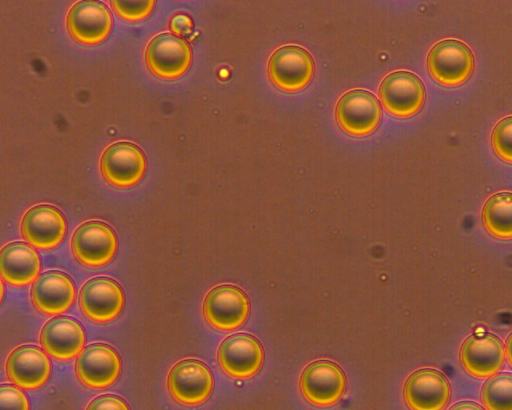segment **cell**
<instances>
[{
	"instance_id": "19",
	"label": "cell",
	"mask_w": 512,
	"mask_h": 410,
	"mask_svg": "<svg viewBox=\"0 0 512 410\" xmlns=\"http://www.w3.org/2000/svg\"><path fill=\"white\" fill-rule=\"evenodd\" d=\"M30 295L34 307L39 312L55 316L70 309L76 298V288L68 275L59 271H49L36 279Z\"/></svg>"
},
{
	"instance_id": "28",
	"label": "cell",
	"mask_w": 512,
	"mask_h": 410,
	"mask_svg": "<svg viewBox=\"0 0 512 410\" xmlns=\"http://www.w3.org/2000/svg\"><path fill=\"white\" fill-rule=\"evenodd\" d=\"M169 28L175 35L187 36L192 32L193 22L189 16L177 14L171 18Z\"/></svg>"
},
{
	"instance_id": "16",
	"label": "cell",
	"mask_w": 512,
	"mask_h": 410,
	"mask_svg": "<svg viewBox=\"0 0 512 410\" xmlns=\"http://www.w3.org/2000/svg\"><path fill=\"white\" fill-rule=\"evenodd\" d=\"M411 410H443L451 397L447 378L434 369H421L411 374L403 389Z\"/></svg>"
},
{
	"instance_id": "1",
	"label": "cell",
	"mask_w": 512,
	"mask_h": 410,
	"mask_svg": "<svg viewBox=\"0 0 512 410\" xmlns=\"http://www.w3.org/2000/svg\"><path fill=\"white\" fill-rule=\"evenodd\" d=\"M427 69L439 84L457 86L471 76L474 69V56L463 42L443 40L430 50L427 56Z\"/></svg>"
},
{
	"instance_id": "14",
	"label": "cell",
	"mask_w": 512,
	"mask_h": 410,
	"mask_svg": "<svg viewBox=\"0 0 512 410\" xmlns=\"http://www.w3.org/2000/svg\"><path fill=\"white\" fill-rule=\"evenodd\" d=\"M122 363L118 353L105 344H93L80 353L75 372L80 382L92 389H105L119 378Z\"/></svg>"
},
{
	"instance_id": "18",
	"label": "cell",
	"mask_w": 512,
	"mask_h": 410,
	"mask_svg": "<svg viewBox=\"0 0 512 410\" xmlns=\"http://www.w3.org/2000/svg\"><path fill=\"white\" fill-rule=\"evenodd\" d=\"M51 370L48 356L35 346L16 348L6 361L8 378L24 390H36L44 386L50 378Z\"/></svg>"
},
{
	"instance_id": "26",
	"label": "cell",
	"mask_w": 512,
	"mask_h": 410,
	"mask_svg": "<svg viewBox=\"0 0 512 410\" xmlns=\"http://www.w3.org/2000/svg\"><path fill=\"white\" fill-rule=\"evenodd\" d=\"M0 410H30L25 393L13 385H2L0 388Z\"/></svg>"
},
{
	"instance_id": "22",
	"label": "cell",
	"mask_w": 512,
	"mask_h": 410,
	"mask_svg": "<svg viewBox=\"0 0 512 410\" xmlns=\"http://www.w3.org/2000/svg\"><path fill=\"white\" fill-rule=\"evenodd\" d=\"M482 222L492 236L512 239V193L501 192L491 196L482 209Z\"/></svg>"
},
{
	"instance_id": "5",
	"label": "cell",
	"mask_w": 512,
	"mask_h": 410,
	"mask_svg": "<svg viewBox=\"0 0 512 410\" xmlns=\"http://www.w3.org/2000/svg\"><path fill=\"white\" fill-rule=\"evenodd\" d=\"M339 127L352 136H366L374 132L382 118L379 101L365 90L345 93L335 107Z\"/></svg>"
},
{
	"instance_id": "8",
	"label": "cell",
	"mask_w": 512,
	"mask_h": 410,
	"mask_svg": "<svg viewBox=\"0 0 512 410\" xmlns=\"http://www.w3.org/2000/svg\"><path fill=\"white\" fill-rule=\"evenodd\" d=\"M249 313L248 297L233 285L213 288L203 301V314L206 321L220 331H232L241 327Z\"/></svg>"
},
{
	"instance_id": "30",
	"label": "cell",
	"mask_w": 512,
	"mask_h": 410,
	"mask_svg": "<svg viewBox=\"0 0 512 410\" xmlns=\"http://www.w3.org/2000/svg\"><path fill=\"white\" fill-rule=\"evenodd\" d=\"M505 356L512 366V333L508 336L505 344Z\"/></svg>"
},
{
	"instance_id": "11",
	"label": "cell",
	"mask_w": 512,
	"mask_h": 410,
	"mask_svg": "<svg viewBox=\"0 0 512 410\" xmlns=\"http://www.w3.org/2000/svg\"><path fill=\"white\" fill-rule=\"evenodd\" d=\"M217 358L221 369L230 377L247 379L254 376L264 362L260 342L248 334H234L219 346Z\"/></svg>"
},
{
	"instance_id": "10",
	"label": "cell",
	"mask_w": 512,
	"mask_h": 410,
	"mask_svg": "<svg viewBox=\"0 0 512 410\" xmlns=\"http://www.w3.org/2000/svg\"><path fill=\"white\" fill-rule=\"evenodd\" d=\"M300 389L304 398L312 405L329 407L342 398L346 389V377L337 364L319 360L303 370Z\"/></svg>"
},
{
	"instance_id": "27",
	"label": "cell",
	"mask_w": 512,
	"mask_h": 410,
	"mask_svg": "<svg viewBox=\"0 0 512 410\" xmlns=\"http://www.w3.org/2000/svg\"><path fill=\"white\" fill-rule=\"evenodd\" d=\"M86 410H130V408L120 397L103 395L92 400Z\"/></svg>"
},
{
	"instance_id": "13",
	"label": "cell",
	"mask_w": 512,
	"mask_h": 410,
	"mask_svg": "<svg viewBox=\"0 0 512 410\" xmlns=\"http://www.w3.org/2000/svg\"><path fill=\"white\" fill-rule=\"evenodd\" d=\"M113 26L106 5L97 1H79L68 11L66 27L70 36L84 45H96L107 39Z\"/></svg>"
},
{
	"instance_id": "6",
	"label": "cell",
	"mask_w": 512,
	"mask_h": 410,
	"mask_svg": "<svg viewBox=\"0 0 512 410\" xmlns=\"http://www.w3.org/2000/svg\"><path fill=\"white\" fill-rule=\"evenodd\" d=\"M74 257L88 267L108 264L116 255L118 239L115 231L106 223L88 221L81 224L71 239Z\"/></svg>"
},
{
	"instance_id": "12",
	"label": "cell",
	"mask_w": 512,
	"mask_h": 410,
	"mask_svg": "<svg viewBox=\"0 0 512 410\" xmlns=\"http://www.w3.org/2000/svg\"><path fill=\"white\" fill-rule=\"evenodd\" d=\"M79 307L85 317L97 323L116 319L125 305L121 286L109 278H94L80 290Z\"/></svg>"
},
{
	"instance_id": "9",
	"label": "cell",
	"mask_w": 512,
	"mask_h": 410,
	"mask_svg": "<svg viewBox=\"0 0 512 410\" xmlns=\"http://www.w3.org/2000/svg\"><path fill=\"white\" fill-rule=\"evenodd\" d=\"M425 88L415 74L397 71L381 82L379 97L384 109L391 115L407 118L420 111L425 102Z\"/></svg>"
},
{
	"instance_id": "25",
	"label": "cell",
	"mask_w": 512,
	"mask_h": 410,
	"mask_svg": "<svg viewBox=\"0 0 512 410\" xmlns=\"http://www.w3.org/2000/svg\"><path fill=\"white\" fill-rule=\"evenodd\" d=\"M111 7L115 14L123 20L136 22L147 18L152 13L155 7V1L112 0Z\"/></svg>"
},
{
	"instance_id": "15",
	"label": "cell",
	"mask_w": 512,
	"mask_h": 410,
	"mask_svg": "<svg viewBox=\"0 0 512 410\" xmlns=\"http://www.w3.org/2000/svg\"><path fill=\"white\" fill-rule=\"evenodd\" d=\"M22 237L37 249L57 247L67 232V222L62 212L51 205L30 208L21 220Z\"/></svg>"
},
{
	"instance_id": "23",
	"label": "cell",
	"mask_w": 512,
	"mask_h": 410,
	"mask_svg": "<svg viewBox=\"0 0 512 410\" xmlns=\"http://www.w3.org/2000/svg\"><path fill=\"white\" fill-rule=\"evenodd\" d=\"M481 399L487 410H512V374L491 376L482 387Z\"/></svg>"
},
{
	"instance_id": "2",
	"label": "cell",
	"mask_w": 512,
	"mask_h": 410,
	"mask_svg": "<svg viewBox=\"0 0 512 410\" xmlns=\"http://www.w3.org/2000/svg\"><path fill=\"white\" fill-rule=\"evenodd\" d=\"M189 43L173 33H162L148 43L145 61L148 69L157 77L173 80L184 75L192 62Z\"/></svg>"
},
{
	"instance_id": "3",
	"label": "cell",
	"mask_w": 512,
	"mask_h": 410,
	"mask_svg": "<svg viewBox=\"0 0 512 410\" xmlns=\"http://www.w3.org/2000/svg\"><path fill=\"white\" fill-rule=\"evenodd\" d=\"M100 172L104 179L118 188L138 184L147 169L143 151L134 143L120 141L108 146L100 157Z\"/></svg>"
},
{
	"instance_id": "20",
	"label": "cell",
	"mask_w": 512,
	"mask_h": 410,
	"mask_svg": "<svg viewBox=\"0 0 512 410\" xmlns=\"http://www.w3.org/2000/svg\"><path fill=\"white\" fill-rule=\"evenodd\" d=\"M86 341L82 325L69 317H56L42 328L40 343L52 358L68 361L83 351Z\"/></svg>"
},
{
	"instance_id": "21",
	"label": "cell",
	"mask_w": 512,
	"mask_h": 410,
	"mask_svg": "<svg viewBox=\"0 0 512 410\" xmlns=\"http://www.w3.org/2000/svg\"><path fill=\"white\" fill-rule=\"evenodd\" d=\"M0 265L3 281L13 287L30 285L41 271L38 253L22 242L10 243L2 248Z\"/></svg>"
},
{
	"instance_id": "24",
	"label": "cell",
	"mask_w": 512,
	"mask_h": 410,
	"mask_svg": "<svg viewBox=\"0 0 512 410\" xmlns=\"http://www.w3.org/2000/svg\"><path fill=\"white\" fill-rule=\"evenodd\" d=\"M491 144L501 160L512 163V116L497 123L491 133Z\"/></svg>"
},
{
	"instance_id": "4",
	"label": "cell",
	"mask_w": 512,
	"mask_h": 410,
	"mask_svg": "<svg viewBox=\"0 0 512 410\" xmlns=\"http://www.w3.org/2000/svg\"><path fill=\"white\" fill-rule=\"evenodd\" d=\"M268 75L279 90L297 92L305 88L314 76L312 56L304 48L287 45L277 49L268 62Z\"/></svg>"
},
{
	"instance_id": "7",
	"label": "cell",
	"mask_w": 512,
	"mask_h": 410,
	"mask_svg": "<svg viewBox=\"0 0 512 410\" xmlns=\"http://www.w3.org/2000/svg\"><path fill=\"white\" fill-rule=\"evenodd\" d=\"M172 398L186 406L204 403L211 395L214 379L210 369L202 362L187 359L176 363L167 378Z\"/></svg>"
},
{
	"instance_id": "17",
	"label": "cell",
	"mask_w": 512,
	"mask_h": 410,
	"mask_svg": "<svg viewBox=\"0 0 512 410\" xmlns=\"http://www.w3.org/2000/svg\"><path fill=\"white\" fill-rule=\"evenodd\" d=\"M459 357L470 375L488 378L502 368L505 350L502 341L493 334L472 335L461 345Z\"/></svg>"
},
{
	"instance_id": "29",
	"label": "cell",
	"mask_w": 512,
	"mask_h": 410,
	"mask_svg": "<svg viewBox=\"0 0 512 410\" xmlns=\"http://www.w3.org/2000/svg\"><path fill=\"white\" fill-rule=\"evenodd\" d=\"M449 410H483V408L473 402H460L452 406Z\"/></svg>"
}]
</instances>
